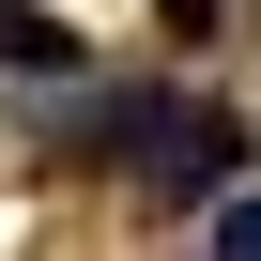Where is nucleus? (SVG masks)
Listing matches in <instances>:
<instances>
[{
	"label": "nucleus",
	"mask_w": 261,
	"mask_h": 261,
	"mask_svg": "<svg viewBox=\"0 0 261 261\" xmlns=\"http://www.w3.org/2000/svg\"><path fill=\"white\" fill-rule=\"evenodd\" d=\"M230 169H246V123L230 108H154V139H139V185L154 200H215Z\"/></svg>",
	"instance_id": "nucleus-1"
},
{
	"label": "nucleus",
	"mask_w": 261,
	"mask_h": 261,
	"mask_svg": "<svg viewBox=\"0 0 261 261\" xmlns=\"http://www.w3.org/2000/svg\"><path fill=\"white\" fill-rule=\"evenodd\" d=\"M0 77H77V31L31 16V0H0Z\"/></svg>",
	"instance_id": "nucleus-2"
},
{
	"label": "nucleus",
	"mask_w": 261,
	"mask_h": 261,
	"mask_svg": "<svg viewBox=\"0 0 261 261\" xmlns=\"http://www.w3.org/2000/svg\"><path fill=\"white\" fill-rule=\"evenodd\" d=\"M215 261H261V185H215Z\"/></svg>",
	"instance_id": "nucleus-3"
},
{
	"label": "nucleus",
	"mask_w": 261,
	"mask_h": 261,
	"mask_svg": "<svg viewBox=\"0 0 261 261\" xmlns=\"http://www.w3.org/2000/svg\"><path fill=\"white\" fill-rule=\"evenodd\" d=\"M169 31H230V0H169Z\"/></svg>",
	"instance_id": "nucleus-4"
}]
</instances>
